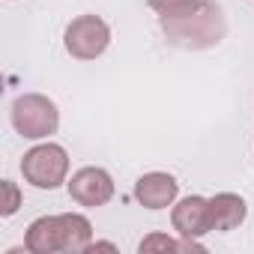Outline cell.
Masks as SVG:
<instances>
[{
  "instance_id": "1",
  "label": "cell",
  "mask_w": 254,
  "mask_h": 254,
  "mask_svg": "<svg viewBox=\"0 0 254 254\" xmlns=\"http://www.w3.org/2000/svg\"><path fill=\"white\" fill-rule=\"evenodd\" d=\"M93 245V224L81 212L39 215L24 233L27 254H84Z\"/></svg>"
},
{
  "instance_id": "2",
  "label": "cell",
  "mask_w": 254,
  "mask_h": 254,
  "mask_svg": "<svg viewBox=\"0 0 254 254\" xmlns=\"http://www.w3.org/2000/svg\"><path fill=\"white\" fill-rule=\"evenodd\" d=\"M159 24H162L165 39L183 51H206V48H215L227 36V18L215 0H203L186 18H171Z\"/></svg>"
},
{
  "instance_id": "3",
  "label": "cell",
  "mask_w": 254,
  "mask_h": 254,
  "mask_svg": "<svg viewBox=\"0 0 254 254\" xmlns=\"http://www.w3.org/2000/svg\"><path fill=\"white\" fill-rule=\"evenodd\" d=\"M9 120H12V129L24 141H51V135H57V129H60V111H57L54 99H48L42 93L15 96Z\"/></svg>"
},
{
  "instance_id": "4",
  "label": "cell",
  "mask_w": 254,
  "mask_h": 254,
  "mask_svg": "<svg viewBox=\"0 0 254 254\" xmlns=\"http://www.w3.org/2000/svg\"><path fill=\"white\" fill-rule=\"evenodd\" d=\"M21 177L27 186L42 189V191H54L63 183H69V153L66 147L54 144V141H42L36 147H30L21 159Z\"/></svg>"
},
{
  "instance_id": "5",
  "label": "cell",
  "mask_w": 254,
  "mask_h": 254,
  "mask_svg": "<svg viewBox=\"0 0 254 254\" xmlns=\"http://www.w3.org/2000/svg\"><path fill=\"white\" fill-rule=\"evenodd\" d=\"M111 45V27L99 15H78L63 30V48L75 60H96Z\"/></svg>"
},
{
  "instance_id": "6",
  "label": "cell",
  "mask_w": 254,
  "mask_h": 254,
  "mask_svg": "<svg viewBox=\"0 0 254 254\" xmlns=\"http://www.w3.org/2000/svg\"><path fill=\"white\" fill-rule=\"evenodd\" d=\"M69 189V197L78 203V206H87V209H96V206H105L111 203L117 186H114V177L105 171V168H96V165H87V168H78L72 174V180L66 183Z\"/></svg>"
},
{
  "instance_id": "7",
  "label": "cell",
  "mask_w": 254,
  "mask_h": 254,
  "mask_svg": "<svg viewBox=\"0 0 254 254\" xmlns=\"http://www.w3.org/2000/svg\"><path fill=\"white\" fill-rule=\"evenodd\" d=\"M171 227L183 239H203L212 233V218H209V197L189 194L171 206Z\"/></svg>"
},
{
  "instance_id": "8",
  "label": "cell",
  "mask_w": 254,
  "mask_h": 254,
  "mask_svg": "<svg viewBox=\"0 0 254 254\" xmlns=\"http://www.w3.org/2000/svg\"><path fill=\"white\" fill-rule=\"evenodd\" d=\"M132 194H135V200H138L144 209H153V212H156V209H168V206L177 203L180 183H177V177L168 174V171H150V174H144V177L135 183Z\"/></svg>"
},
{
  "instance_id": "9",
  "label": "cell",
  "mask_w": 254,
  "mask_h": 254,
  "mask_svg": "<svg viewBox=\"0 0 254 254\" xmlns=\"http://www.w3.org/2000/svg\"><path fill=\"white\" fill-rule=\"evenodd\" d=\"M248 215V206L239 194L233 191H218L215 197H209V218H212V233H227L236 230Z\"/></svg>"
},
{
  "instance_id": "10",
  "label": "cell",
  "mask_w": 254,
  "mask_h": 254,
  "mask_svg": "<svg viewBox=\"0 0 254 254\" xmlns=\"http://www.w3.org/2000/svg\"><path fill=\"white\" fill-rule=\"evenodd\" d=\"M203 0H150V9L159 15V21H171V18H186L191 15Z\"/></svg>"
},
{
  "instance_id": "11",
  "label": "cell",
  "mask_w": 254,
  "mask_h": 254,
  "mask_svg": "<svg viewBox=\"0 0 254 254\" xmlns=\"http://www.w3.org/2000/svg\"><path fill=\"white\" fill-rule=\"evenodd\" d=\"M18 209H21V189H18V183L3 180L0 183V215L12 218Z\"/></svg>"
}]
</instances>
